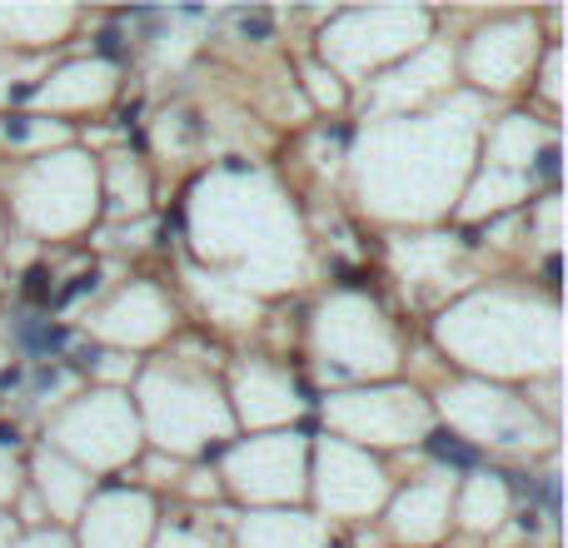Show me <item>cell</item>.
Segmentation results:
<instances>
[{"mask_svg": "<svg viewBox=\"0 0 568 548\" xmlns=\"http://www.w3.org/2000/svg\"><path fill=\"white\" fill-rule=\"evenodd\" d=\"M434 449H439V459H454V464H474V449H464L459 439H434Z\"/></svg>", "mask_w": 568, "mask_h": 548, "instance_id": "6da1fadb", "label": "cell"}]
</instances>
